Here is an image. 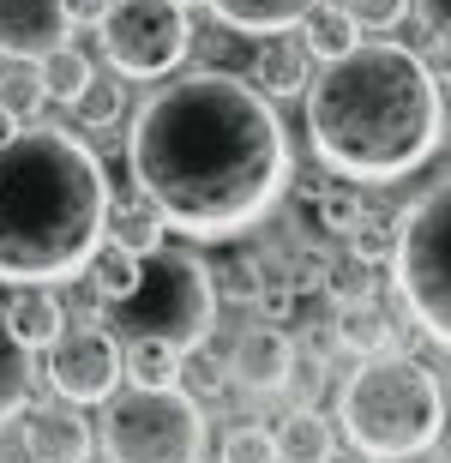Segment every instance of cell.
Here are the masks:
<instances>
[{"instance_id": "8d00e7d4", "label": "cell", "mask_w": 451, "mask_h": 463, "mask_svg": "<svg viewBox=\"0 0 451 463\" xmlns=\"http://www.w3.org/2000/svg\"><path fill=\"white\" fill-rule=\"evenodd\" d=\"M193 463H205V458H193Z\"/></svg>"}, {"instance_id": "d6a6232c", "label": "cell", "mask_w": 451, "mask_h": 463, "mask_svg": "<svg viewBox=\"0 0 451 463\" xmlns=\"http://www.w3.org/2000/svg\"><path fill=\"white\" fill-rule=\"evenodd\" d=\"M67 6V24H103V13L115 0H61Z\"/></svg>"}, {"instance_id": "3957f363", "label": "cell", "mask_w": 451, "mask_h": 463, "mask_svg": "<svg viewBox=\"0 0 451 463\" xmlns=\"http://www.w3.org/2000/svg\"><path fill=\"white\" fill-rule=\"evenodd\" d=\"M108 175L79 133L24 127L0 145V283H72L103 247Z\"/></svg>"}, {"instance_id": "4dcf8cb0", "label": "cell", "mask_w": 451, "mask_h": 463, "mask_svg": "<svg viewBox=\"0 0 451 463\" xmlns=\"http://www.w3.org/2000/svg\"><path fill=\"white\" fill-rule=\"evenodd\" d=\"M6 109H18V115H36V103H42V85H36L31 72H18V79H6V97H0ZM31 127V120H24Z\"/></svg>"}, {"instance_id": "9c48e42d", "label": "cell", "mask_w": 451, "mask_h": 463, "mask_svg": "<svg viewBox=\"0 0 451 463\" xmlns=\"http://www.w3.org/2000/svg\"><path fill=\"white\" fill-rule=\"evenodd\" d=\"M49 385L67 403H103L121 385V344L108 326H61V337L49 344Z\"/></svg>"}, {"instance_id": "8fae6325", "label": "cell", "mask_w": 451, "mask_h": 463, "mask_svg": "<svg viewBox=\"0 0 451 463\" xmlns=\"http://www.w3.org/2000/svg\"><path fill=\"white\" fill-rule=\"evenodd\" d=\"M67 6L61 0H0V54L6 61H42L67 43Z\"/></svg>"}, {"instance_id": "9a60e30c", "label": "cell", "mask_w": 451, "mask_h": 463, "mask_svg": "<svg viewBox=\"0 0 451 463\" xmlns=\"http://www.w3.org/2000/svg\"><path fill=\"white\" fill-rule=\"evenodd\" d=\"M337 344L349 355H385V349H398V326H391V313L380 307V295H367V301H343L337 307Z\"/></svg>"}, {"instance_id": "6da1fadb", "label": "cell", "mask_w": 451, "mask_h": 463, "mask_svg": "<svg viewBox=\"0 0 451 463\" xmlns=\"http://www.w3.org/2000/svg\"><path fill=\"white\" fill-rule=\"evenodd\" d=\"M127 169L181 241H235L277 211L296 163L271 97L235 72H187L139 109Z\"/></svg>"}, {"instance_id": "8992f818", "label": "cell", "mask_w": 451, "mask_h": 463, "mask_svg": "<svg viewBox=\"0 0 451 463\" xmlns=\"http://www.w3.org/2000/svg\"><path fill=\"white\" fill-rule=\"evenodd\" d=\"M385 265L398 277L403 313L439 349H451V175L434 181L416 205H403Z\"/></svg>"}, {"instance_id": "4316f807", "label": "cell", "mask_w": 451, "mask_h": 463, "mask_svg": "<svg viewBox=\"0 0 451 463\" xmlns=\"http://www.w3.org/2000/svg\"><path fill=\"white\" fill-rule=\"evenodd\" d=\"M72 109H79V120H85V127H115V120H121V85L90 79V85L72 97Z\"/></svg>"}, {"instance_id": "7c38bea8", "label": "cell", "mask_w": 451, "mask_h": 463, "mask_svg": "<svg viewBox=\"0 0 451 463\" xmlns=\"http://www.w3.org/2000/svg\"><path fill=\"white\" fill-rule=\"evenodd\" d=\"M229 373L241 379L247 392H283L296 379V344L283 326H253L241 331V344L229 355Z\"/></svg>"}, {"instance_id": "1f68e13d", "label": "cell", "mask_w": 451, "mask_h": 463, "mask_svg": "<svg viewBox=\"0 0 451 463\" xmlns=\"http://www.w3.org/2000/svg\"><path fill=\"white\" fill-rule=\"evenodd\" d=\"M416 13L428 18V31H434L439 43H451V0H416Z\"/></svg>"}, {"instance_id": "4fadbf2b", "label": "cell", "mask_w": 451, "mask_h": 463, "mask_svg": "<svg viewBox=\"0 0 451 463\" xmlns=\"http://www.w3.org/2000/svg\"><path fill=\"white\" fill-rule=\"evenodd\" d=\"M307 79H313V54L301 43V31H265L259 54L247 67V85L259 97H271V103H283V97H301Z\"/></svg>"}, {"instance_id": "ba28073f", "label": "cell", "mask_w": 451, "mask_h": 463, "mask_svg": "<svg viewBox=\"0 0 451 463\" xmlns=\"http://www.w3.org/2000/svg\"><path fill=\"white\" fill-rule=\"evenodd\" d=\"M103 54L127 79H169L193 49L187 6L174 0H115L103 13Z\"/></svg>"}, {"instance_id": "30bf717a", "label": "cell", "mask_w": 451, "mask_h": 463, "mask_svg": "<svg viewBox=\"0 0 451 463\" xmlns=\"http://www.w3.org/2000/svg\"><path fill=\"white\" fill-rule=\"evenodd\" d=\"M24 428V458L31 463H85L90 458V421L79 403H31L18 415Z\"/></svg>"}, {"instance_id": "5bb4252c", "label": "cell", "mask_w": 451, "mask_h": 463, "mask_svg": "<svg viewBox=\"0 0 451 463\" xmlns=\"http://www.w3.org/2000/svg\"><path fill=\"white\" fill-rule=\"evenodd\" d=\"M6 331H13L18 344L31 349H49L54 337H61V326H67V307H61V295H54V283H24V289L6 301Z\"/></svg>"}, {"instance_id": "2e32d148", "label": "cell", "mask_w": 451, "mask_h": 463, "mask_svg": "<svg viewBox=\"0 0 451 463\" xmlns=\"http://www.w3.org/2000/svg\"><path fill=\"white\" fill-rule=\"evenodd\" d=\"M211 13H217V24H229V31H296L301 18L319 6V0H205Z\"/></svg>"}, {"instance_id": "d590c367", "label": "cell", "mask_w": 451, "mask_h": 463, "mask_svg": "<svg viewBox=\"0 0 451 463\" xmlns=\"http://www.w3.org/2000/svg\"><path fill=\"white\" fill-rule=\"evenodd\" d=\"M174 6H199V0H174Z\"/></svg>"}, {"instance_id": "7402d4cb", "label": "cell", "mask_w": 451, "mask_h": 463, "mask_svg": "<svg viewBox=\"0 0 451 463\" xmlns=\"http://www.w3.org/2000/svg\"><path fill=\"white\" fill-rule=\"evenodd\" d=\"M24 410H31V349L0 319V428H13Z\"/></svg>"}, {"instance_id": "5b68a950", "label": "cell", "mask_w": 451, "mask_h": 463, "mask_svg": "<svg viewBox=\"0 0 451 463\" xmlns=\"http://www.w3.org/2000/svg\"><path fill=\"white\" fill-rule=\"evenodd\" d=\"M103 326H115V337H169L174 349H205L211 326H217V283H211V265L193 247H156L145 253L139 289L127 301H108Z\"/></svg>"}, {"instance_id": "ac0fdd59", "label": "cell", "mask_w": 451, "mask_h": 463, "mask_svg": "<svg viewBox=\"0 0 451 463\" xmlns=\"http://www.w3.org/2000/svg\"><path fill=\"white\" fill-rule=\"evenodd\" d=\"M103 241H115V247H127V253H156L163 241H169V223L156 217L151 199H127V205H108V229Z\"/></svg>"}, {"instance_id": "277c9868", "label": "cell", "mask_w": 451, "mask_h": 463, "mask_svg": "<svg viewBox=\"0 0 451 463\" xmlns=\"http://www.w3.org/2000/svg\"><path fill=\"white\" fill-rule=\"evenodd\" d=\"M337 421H343L349 446L373 463L421 458L446 433V385L434 379L428 361L385 349L349 373L343 397H337Z\"/></svg>"}, {"instance_id": "7a4b0ae2", "label": "cell", "mask_w": 451, "mask_h": 463, "mask_svg": "<svg viewBox=\"0 0 451 463\" xmlns=\"http://www.w3.org/2000/svg\"><path fill=\"white\" fill-rule=\"evenodd\" d=\"M307 138L313 156L343 181H403L439 151V72L403 43H355L307 79Z\"/></svg>"}, {"instance_id": "44dd1931", "label": "cell", "mask_w": 451, "mask_h": 463, "mask_svg": "<svg viewBox=\"0 0 451 463\" xmlns=\"http://www.w3.org/2000/svg\"><path fill=\"white\" fill-rule=\"evenodd\" d=\"M296 31H301V43H307V54H319V61H337V54H349L362 43V24H355L337 0H319Z\"/></svg>"}, {"instance_id": "83f0119b", "label": "cell", "mask_w": 451, "mask_h": 463, "mask_svg": "<svg viewBox=\"0 0 451 463\" xmlns=\"http://www.w3.org/2000/svg\"><path fill=\"white\" fill-rule=\"evenodd\" d=\"M362 217H367V205H362V193H355V187L319 193V229H331V235H349Z\"/></svg>"}, {"instance_id": "d6986e66", "label": "cell", "mask_w": 451, "mask_h": 463, "mask_svg": "<svg viewBox=\"0 0 451 463\" xmlns=\"http://www.w3.org/2000/svg\"><path fill=\"white\" fill-rule=\"evenodd\" d=\"M181 361H187V349H174L169 337H127L121 373L133 379V385H151V392H163V385H181Z\"/></svg>"}, {"instance_id": "e575fe53", "label": "cell", "mask_w": 451, "mask_h": 463, "mask_svg": "<svg viewBox=\"0 0 451 463\" xmlns=\"http://www.w3.org/2000/svg\"><path fill=\"white\" fill-rule=\"evenodd\" d=\"M446 428H451V421H446ZM439 463H451V439H446V451H439Z\"/></svg>"}, {"instance_id": "d4e9b609", "label": "cell", "mask_w": 451, "mask_h": 463, "mask_svg": "<svg viewBox=\"0 0 451 463\" xmlns=\"http://www.w3.org/2000/svg\"><path fill=\"white\" fill-rule=\"evenodd\" d=\"M319 283H325V295L337 301V307H343V301H367V295H380V277H373V265H362V259H349V253L331 259Z\"/></svg>"}, {"instance_id": "484cf974", "label": "cell", "mask_w": 451, "mask_h": 463, "mask_svg": "<svg viewBox=\"0 0 451 463\" xmlns=\"http://www.w3.org/2000/svg\"><path fill=\"white\" fill-rule=\"evenodd\" d=\"M223 463H283V458H277V433L259 428V421H241V428H229Z\"/></svg>"}, {"instance_id": "cb8c5ba5", "label": "cell", "mask_w": 451, "mask_h": 463, "mask_svg": "<svg viewBox=\"0 0 451 463\" xmlns=\"http://www.w3.org/2000/svg\"><path fill=\"white\" fill-rule=\"evenodd\" d=\"M211 283H217V295L223 301H235V307H259V295H265V259L259 253H247V247H235V253L211 271Z\"/></svg>"}, {"instance_id": "f546056e", "label": "cell", "mask_w": 451, "mask_h": 463, "mask_svg": "<svg viewBox=\"0 0 451 463\" xmlns=\"http://www.w3.org/2000/svg\"><path fill=\"white\" fill-rule=\"evenodd\" d=\"M362 31H391V24H403L409 18V0H337Z\"/></svg>"}, {"instance_id": "603a6c76", "label": "cell", "mask_w": 451, "mask_h": 463, "mask_svg": "<svg viewBox=\"0 0 451 463\" xmlns=\"http://www.w3.org/2000/svg\"><path fill=\"white\" fill-rule=\"evenodd\" d=\"M97 72H90V61L72 43H61V49H49L42 61H36V85H42V103H72L79 90L90 85Z\"/></svg>"}, {"instance_id": "836d02e7", "label": "cell", "mask_w": 451, "mask_h": 463, "mask_svg": "<svg viewBox=\"0 0 451 463\" xmlns=\"http://www.w3.org/2000/svg\"><path fill=\"white\" fill-rule=\"evenodd\" d=\"M18 133H24V115H18V109H6V103H0V145H13Z\"/></svg>"}, {"instance_id": "e0dca14e", "label": "cell", "mask_w": 451, "mask_h": 463, "mask_svg": "<svg viewBox=\"0 0 451 463\" xmlns=\"http://www.w3.org/2000/svg\"><path fill=\"white\" fill-rule=\"evenodd\" d=\"M331 451H337V439H331V421L319 410H289L277 428V458L283 463H331Z\"/></svg>"}, {"instance_id": "f1b7e54d", "label": "cell", "mask_w": 451, "mask_h": 463, "mask_svg": "<svg viewBox=\"0 0 451 463\" xmlns=\"http://www.w3.org/2000/svg\"><path fill=\"white\" fill-rule=\"evenodd\" d=\"M343 241H349V259H362V265H373V271L391 259V229H385L380 217H362V223L349 229Z\"/></svg>"}, {"instance_id": "ffe728a7", "label": "cell", "mask_w": 451, "mask_h": 463, "mask_svg": "<svg viewBox=\"0 0 451 463\" xmlns=\"http://www.w3.org/2000/svg\"><path fill=\"white\" fill-rule=\"evenodd\" d=\"M139 271H145V259H139V253H127V247L103 241V247L90 253V265H85L97 307H108V301H127V295L139 289Z\"/></svg>"}, {"instance_id": "52a82bcc", "label": "cell", "mask_w": 451, "mask_h": 463, "mask_svg": "<svg viewBox=\"0 0 451 463\" xmlns=\"http://www.w3.org/2000/svg\"><path fill=\"white\" fill-rule=\"evenodd\" d=\"M103 458L108 463H193L205 458V410L181 385H127L103 397Z\"/></svg>"}]
</instances>
